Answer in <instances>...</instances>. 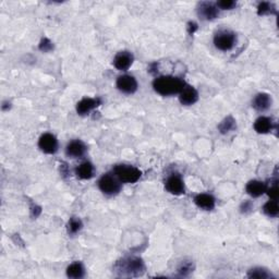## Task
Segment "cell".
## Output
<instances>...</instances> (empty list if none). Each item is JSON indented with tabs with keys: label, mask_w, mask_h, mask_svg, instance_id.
<instances>
[{
	"label": "cell",
	"mask_w": 279,
	"mask_h": 279,
	"mask_svg": "<svg viewBox=\"0 0 279 279\" xmlns=\"http://www.w3.org/2000/svg\"><path fill=\"white\" fill-rule=\"evenodd\" d=\"M187 83L184 80L173 75H162L153 81L154 91L162 96H172L180 94Z\"/></svg>",
	"instance_id": "obj_1"
},
{
	"label": "cell",
	"mask_w": 279,
	"mask_h": 279,
	"mask_svg": "<svg viewBox=\"0 0 279 279\" xmlns=\"http://www.w3.org/2000/svg\"><path fill=\"white\" fill-rule=\"evenodd\" d=\"M113 271L119 274V276L138 277L143 275L145 265L142 258L136 257H128L118 261L113 266Z\"/></svg>",
	"instance_id": "obj_2"
},
{
	"label": "cell",
	"mask_w": 279,
	"mask_h": 279,
	"mask_svg": "<svg viewBox=\"0 0 279 279\" xmlns=\"http://www.w3.org/2000/svg\"><path fill=\"white\" fill-rule=\"evenodd\" d=\"M112 173L121 183H135L140 180L142 176V172L131 165H116L112 168Z\"/></svg>",
	"instance_id": "obj_3"
},
{
	"label": "cell",
	"mask_w": 279,
	"mask_h": 279,
	"mask_svg": "<svg viewBox=\"0 0 279 279\" xmlns=\"http://www.w3.org/2000/svg\"><path fill=\"white\" fill-rule=\"evenodd\" d=\"M98 188L105 195L113 196L121 191V182L113 173H105L99 178Z\"/></svg>",
	"instance_id": "obj_4"
},
{
	"label": "cell",
	"mask_w": 279,
	"mask_h": 279,
	"mask_svg": "<svg viewBox=\"0 0 279 279\" xmlns=\"http://www.w3.org/2000/svg\"><path fill=\"white\" fill-rule=\"evenodd\" d=\"M236 43H237V36L233 31L227 30V28L216 32L214 36V45L217 49L221 51L231 50Z\"/></svg>",
	"instance_id": "obj_5"
},
{
	"label": "cell",
	"mask_w": 279,
	"mask_h": 279,
	"mask_svg": "<svg viewBox=\"0 0 279 279\" xmlns=\"http://www.w3.org/2000/svg\"><path fill=\"white\" fill-rule=\"evenodd\" d=\"M165 189L170 194L173 195H182L186 192V186L180 174L173 172L169 174L166 181H165Z\"/></svg>",
	"instance_id": "obj_6"
},
{
	"label": "cell",
	"mask_w": 279,
	"mask_h": 279,
	"mask_svg": "<svg viewBox=\"0 0 279 279\" xmlns=\"http://www.w3.org/2000/svg\"><path fill=\"white\" fill-rule=\"evenodd\" d=\"M116 86L121 93L131 95V94H134L136 91H138L139 84L134 77H132V75L129 74H124L118 77L116 81Z\"/></svg>",
	"instance_id": "obj_7"
},
{
	"label": "cell",
	"mask_w": 279,
	"mask_h": 279,
	"mask_svg": "<svg viewBox=\"0 0 279 279\" xmlns=\"http://www.w3.org/2000/svg\"><path fill=\"white\" fill-rule=\"evenodd\" d=\"M58 140L51 133H44L39 140V148L45 154H55L58 150Z\"/></svg>",
	"instance_id": "obj_8"
},
{
	"label": "cell",
	"mask_w": 279,
	"mask_h": 279,
	"mask_svg": "<svg viewBox=\"0 0 279 279\" xmlns=\"http://www.w3.org/2000/svg\"><path fill=\"white\" fill-rule=\"evenodd\" d=\"M197 14L203 20H214L219 16V9L217 8L216 3L209 1L200 2L197 6Z\"/></svg>",
	"instance_id": "obj_9"
},
{
	"label": "cell",
	"mask_w": 279,
	"mask_h": 279,
	"mask_svg": "<svg viewBox=\"0 0 279 279\" xmlns=\"http://www.w3.org/2000/svg\"><path fill=\"white\" fill-rule=\"evenodd\" d=\"M103 104L102 98L96 97V98H91V97H85L81 99L77 104V112L80 116H85L88 115L92 110L95 109L98 106H101Z\"/></svg>",
	"instance_id": "obj_10"
},
{
	"label": "cell",
	"mask_w": 279,
	"mask_h": 279,
	"mask_svg": "<svg viewBox=\"0 0 279 279\" xmlns=\"http://www.w3.org/2000/svg\"><path fill=\"white\" fill-rule=\"evenodd\" d=\"M134 61V56L128 50L119 51L113 58V65L119 71H127L129 69Z\"/></svg>",
	"instance_id": "obj_11"
},
{
	"label": "cell",
	"mask_w": 279,
	"mask_h": 279,
	"mask_svg": "<svg viewBox=\"0 0 279 279\" xmlns=\"http://www.w3.org/2000/svg\"><path fill=\"white\" fill-rule=\"evenodd\" d=\"M87 148L81 140H73L65 146V155L70 158H81L86 153Z\"/></svg>",
	"instance_id": "obj_12"
},
{
	"label": "cell",
	"mask_w": 279,
	"mask_h": 279,
	"mask_svg": "<svg viewBox=\"0 0 279 279\" xmlns=\"http://www.w3.org/2000/svg\"><path fill=\"white\" fill-rule=\"evenodd\" d=\"M179 101L184 106L194 105L198 101V92L191 85H186L180 94H179Z\"/></svg>",
	"instance_id": "obj_13"
},
{
	"label": "cell",
	"mask_w": 279,
	"mask_h": 279,
	"mask_svg": "<svg viewBox=\"0 0 279 279\" xmlns=\"http://www.w3.org/2000/svg\"><path fill=\"white\" fill-rule=\"evenodd\" d=\"M195 205L198 209L204 210V211H212L215 209L216 205V200L215 197L213 196L210 193H198L193 198Z\"/></svg>",
	"instance_id": "obj_14"
},
{
	"label": "cell",
	"mask_w": 279,
	"mask_h": 279,
	"mask_svg": "<svg viewBox=\"0 0 279 279\" xmlns=\"http://www.w3.org/2000/svg\"><path fill=\"white\" fill-rule=\"evenodd\" d=\"M272 97L267 93H258L254 96L252 107L258 111H266L272 106Z\"/></svg>",
	"instance_id": "obj_15"
},
{
	"label": "cell",
	"mask_w": 279,
	"mask_h": 279,
	"mask_svg": "<svg viewBox=\"0 0 279 279\" xmlns=\"http://www.w3.org/2000/svg\"><path fill=\"white\" fill-rule=\"evenodd\" d=\"M267 186L259 180H251L245 186V191L252 197H259L266 192Z\"/></svg>",
	"instance_id": "obj_16"
},
{
	"label": "cell",
	"mask_w": 279,
	"mask_h": 279,
	"mask_svg": "<svg viewBox=\"0 0 279 279\" xmlns=\"http://www.w3.org/2000/svg\"><path fill=\"white\" fill-rule=\"evenodd\" d=\"M274 129V122L273 119L269 117H258L254 122V130L259 134H266L269 133Z\"/></svg>",
	"instance_id": "obj_17"
},
{
	"label": "cell",
	"mask_w": 279,
	"mask_h": 279,
	"mask_svg": "<svg viewBox=\"0 0 279 279\" xmlns=\"http://www.w3.org/2000/svg\"><path fill=\"white\" fill-rule=\"evenodd\" d=\"M94 173H95V168H94L93 164L89 162H84L82 164H80L79 166L75 168V174L77 177L82 179V180H88L94 177Z\"/></svg>",
	"instance_id": "obj_18"
},
{
	"label": "cell",
	"mask_w": 279,
	"mask_h": 279,
	"mask_svg": "<svg viewBox=\"0 0 279 279\" xmlns=\"http://www.w3.org/2000/svg\"><path fill=\"white\" fill-rule=\"evenodd\" d=\"M67 276L69 278H83L85 276V268L81 262H74L67 267Z\"/></svg>",
	"instance_id": "obj_19"
},
{
	"label": "cell",
	"mask_w": 279,
	"mask_h": 279,
	"mask_svg": "<svg viewBox=\"0 0 279 279\" xmlns=\"http://www.w3.org/2000/svg\"><path fill=\"white\" fill-rule=\"evenodd\" d=\"M263 212L264 214L268 217H277L279 214V206H278V202L275 200H271L266 202L265 204L263 206Z\"/></svg>",
	"instance_id": "obj_20"
},
{
	"label": "cell",
	"mask_w": 279,
	"mask_h": 279,
	"mask_svg": "<svg viewBox=\"0 0 279 279\" xmlns=\"http://www.w3.org/2000/svg\"><path fill=\"white\" fill-rule=\"evenodd\" d=\"M235 129H236V120L231 116L225 118V119L218 125V130L220 133L223 134L228 133V132L233 131Z\"/></svg>",
	"instance_id": "obj_21"
},
{
	"label": "cell",
	"mask_w": 279,
	"mask_h": 279,
	"mask_svg": "<svg viewBox=\"0 0 279 279\" xmlns=\"http://www.w3.org/2000/svg\"><path fill=\"white\" fill-rule=\"evenodd\" d=\"M249 278H258V279H268L272 277V274L267 269L262 267H254L250 269L248 273Z\"/></svg>",
	"instance_id": "obj_22"
},
{
	"label": "cell",
	"mask_w": 279,
	"mask_h": 279,
	"mask_svg": "<svg viewBox=\"0 0 279 279\" xmlns=\"http://www.w3.org/2000/svg\"><path fill=\"white\" fill-rule=\"evenodd\" d=\"M277 9L274 6V3L263 1L258 3V16H265V14H276Z\"/></svg>",
	"instance_id": "obj_23"
},
{
	"label": "cell",
	"mask_w": 279,
	"mask_h": 279,
	"mask_svg": "<svg viewBox=\"0 0 279 279\" xmlns=\"http://www.w3.org/2000/svg\"><path fill=\"white\" fill-rule=\"evenodd\" d=\"M83 224L82 220L78 218V217H71L68 223V231L70 235H75L78 234L80 230L82 229Z\"/></svg>",
	"instance_id": "obj_24"
},
{
	"label": "cell",
	"mask_w": 279,
	"mask_h": 279,
	"mask_svg": "<svg viewBox=\"0 0 279 279\" xmlns=\"http://www.w3.org/2000/svg\"><path fill=\"white\" fill-rule=\"evenodd\" d=\"M193 269H194V267H193V264L191 262L184 261L180 264V266L178 267V273L180 274L181 276H188L193 272Z\"/></svg>",
	"instance_id": "obj_25"
},
{
	"label": "cell",
	"mask_w": 279,
	"mask_h": 279,
	"mask_svg": "<svg viewBox=\"0 0 279 279\" xmlns=\"http://www.w3.org/2000/svg\"><path fill=\"white\" fill-rule=\"evenodd\" d=\"M216 6L220 10H231L236 6H237V2L234 1V0H221L216 3Z\"/></svg>",
	"instance_id": "obj_26"
},
{
	"label": "cell",
	"mask_w": 279,
	"mask_h": 279,
	"mask_svg": "<svg viewBox=\"0 0 279 279\" xmlns=\"http://www.w3.org/2000/svg\"><path fill=\"white\" fill-rule=\"evenodd\" d=\"M267 193V195L271 197V200H275L277 201L278 200V195H279V191H278V183H277V180H275V182H274L273 186L271 188H267L266 189V192Z\"/></svg>",
	"instance_id": "obj_27"
},
{
	"label": "cell",
	"mask_w": 279,
	"mask_h": 279,
	"mask_svg": "<svg viewBox=\"0 0 279 279\" xmlns=\"http://www.w3.org/2000/svg\"><path fill=\"white\" fill-rule=\"evenodd\" d=\"M39 48H40L41 51H44V53H48V51L54 49V44H53V43H51L50 40L46 39V37H45V39H43L41 41Z\"/></svg>",
	"instance_id": "obj_28"
},
{
	"label": "cell",
	"mask_w": 279,
	"mask_h": 279,
	"mask_svg": "<svg viewBox=\"0 0 279 279\" xmlns=\"http://www.w3.org/2000/svg\"><path fill=\"white\" fill-rule=\"evenodd\" d=\"M253 210V204L251 201H244L242 204L240 205V212L243 214H248Z\"/></svg>",
	"instance_id": "obj_29"
},
{
	"label": "cell",
	"mask_w": 279,
	"mask_h": 279,
	"mask_svg": "<svg viewBox=\"0 0 279 279\" xmlns=\"http://www.w3.org/2000/svg\"><path fill=\"white\" fill-rule=\"evenodd\" d=\"M197 28H198V26L195 22L191 21V22L188 23V32L190 33V34H194Z\"/></svg>",
	"instance_id": "obj_30"
}]
</instances>
